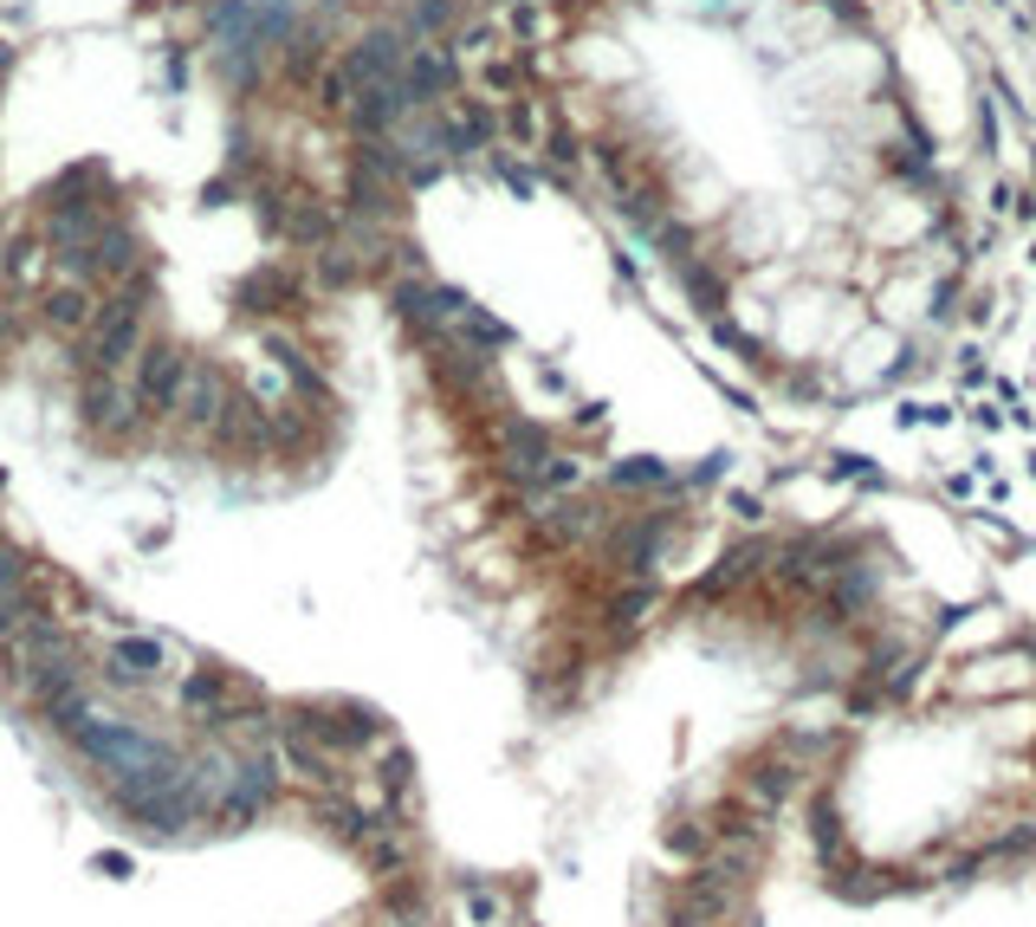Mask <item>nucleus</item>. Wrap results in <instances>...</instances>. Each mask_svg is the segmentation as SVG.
Returning <instances> with one entry per match:
<instances>
[{
  "instance_id": "obj_1",
  "label": "nucleus",
  "mask_w": 1036,
  "mask_h": 927,
  "mask_svg": "<svg viewBox=\"0 0 1036 927\" xmlns=\"http://www.w3.org/2000/svg\"><path fill=\"white\" fill-rule=\"evenodd\" d=\"M0 675H7L13 694H26L33 708H39L46 694H59L66 681H78L84 668H78V636L66 630V617H39V623L13 630V636L0 642Z\"/></svg>"
},
{
  "instance_id": "obj_2",
  "label": "nucleus",
  "mask_w": 1036,
  "mask_h": 927,
  "mask_svg": "<svg viewBox=\"0 0 1036 927\" xmlns=\"http://www.w3.org/2000/svg\"><path fill=\"white\" fill-rule=\"evenodd\" d=\"M149 312H130V305H117V298H104V312H98V325L71 344V376H130V363L137 351L149 344Z\"/></svg>"
},
{
  "instance_id": "obj_3",
  "label": "nucleus",
  "mask_w": 1036,
  "mask_h": 927,
  "mask_svg": "<svg viewBox=\"0 0 1036 927\" xmlns=\"http://www.w3.org/2000/svg\"><path fill=\"white\" fill-rule=\"evenodd\" d=\"M182 376H189V344L169 338V331H149V344L130 363V389H137V409L149 428H169L175 396H182Z\"/></svg>"
},
{
  "instance_id": "obj_4",
  "label": "nucleus",
  "mask_w": 1036,
  "mask_h": 927,
  "mask_svg": "<svg viewBox=\"0 0 1036 927\" xmlns=\"http://www.w3.org/2000/svg\"><path fill=\"white\" fill-rule=\"evenodd\" d=\"M98 681L117 688V694H143V688L169 681V642L143 636V630H117L98 655Z\"/></svg>"
},
{
  "instance_id": "obj_5",
  "label": "nucleus",
  "mask_w": 1036,
  "mask_h": 927,
  "mask_svg": "<svg viewBox=\"0 0 1036 927\" xmlns=\"http://www.w3.org/2000/svg\"><path fill=\"white\" fill-rule=\"evenodd\" d=\"M234 370H220L214 357H189V376H182V396H175V416L169 428L175 434H189V441H207L214 422H220V409H227V396H234Z\"/></svg>"
},
{
  "instance_id": "obj_6",
  "label": "nucleus",
  "mask_w": 1036,
  "mask_h": 927,
  "mask_svg": "<svg viewBox=\"0 0 1036 927\" xmlns=\"http://www.w3.org/2000/svg\"><path fill=\"white\" fill-rule=\"evenodd\" d=\"M98 312H104V292L84 285V280H66V273L33 298V325H39L46 338H66V344H78V338L98 325Z\"/></svg>"
},
{
  "instance_id": "obj_7",
  "label": "nucleus",
  "mask_w": 1036,
  "mask_h": 927,
  "mask_svg": "<svg viewBox=\"0 0 1036 927\" xmlns=\"http://www.w3.org/2000/svg\"><path fill=\"white\" fill-rule=\"evenodd\" d=\"M409 53H414V39L402 33V26H369L356 46H350L338 66L356 78V91L363 84H383V78H402V66H409Z\"/></svg>"
},
{
  "instance_id": "obj_8",
  "label": "nucleus",
  "mask_w": 1036,
  "mask_h": 927,
  "mask_svg": "<svg viewBox=\"0 0 1036 927\" xmlns=\"http://www.w3.org/2000/svg\"><path fill=\"white\" fill-rule=\"evenodd\" d=\"M234 305H240L247 318H266V325H273V318H292V312L305 305V292L292 280V267H273V260H266V267H253V273L240 280Z\"/></svg>"
},
{
  "instance_id": "obj_9",
  "label": "nucleus",
  "mask_w": 1036,
  "mask_h": 927,
  "mask_svg": "<svg viewBox=\"0 0 1036 927\" xmlns=\"http://www.w3.org/2000/svg\"><path fill=\"white\" fill-rule=\"evenodd\" d=\"M414 117V98L402 91V78H383V84H363L356 104H350V124L356 137H396Z\"/></svg>"
},
{
  "instance_id": "obj_10",
  "label": "nucleus",
  "mask_w": 1036,
  "mask_h": 927,
  "mask_svg": "<svg viewBox=\"0 0 1036 927\" xmlns=\"http://www.w3.org/2000/svg\"><path fill=\"white\" fill-rule=\"evenodd\" d=\"M402 91L414 98V111L421 104H447V91H454V53L447 46H414L409 66H402Z\"/></svg>"
},
{
  "instance_id": "obj_11",
  "label": "nucleus",
  "mask_w": 1036,
  "mask_h": 927,
  "mask_svg": "<svg viewBox=\"0 0 1036 927\" xmlns=\"http://www.w3.org/2000/svg\"><path fill=\"white\" fill-rule=\"evenodd\" d=\"M325 33L318 26H292V39H285V78H311V71L325 66Z\"/></svg>"
},
{
  "instance_id": "obj_12",
  "label": "nucleus",
  "mask_w": 1036,
  "mask_h": 927,
  "mask_svg": "<svg viewBox=\"0 0 1036 927\" xmlns=\"http://www.w3.org/2000/svg\"><path fill=\"white\" fill-rule=\"evenodd\" d=\"M318 104L350 117V104H356V78H350L344 66H325V78H318Z\"/></svg>"
},
{
  "instance_id": "obj_13",
  "label": "nucleus",
  "mask_w": 1036,
  "mask_h": 927,
  "mask_svg": "<svg viewBox=\"0 0 1036 927\" xmlns=\"http://www.w3.org/2000/svg\"><path fill=\"white\" fill-rule=\"evenodd\" d=\"M447 13H454L447 0H421V7L409 13V26H414V33H441V26H447Z\"/></svg>"
}]
</instances>
